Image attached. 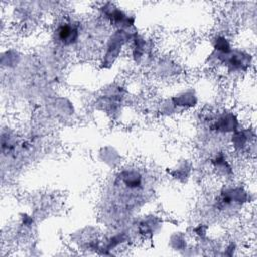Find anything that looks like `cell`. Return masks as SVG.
<instances>
[{"label": "cell", "instance_id": "6da1fadb", "mask_svg": "<svg viewBox=\"0 0 257 257\" xmlns=\"http://www.w3.org/2000/svg\"><path fill=\"white\" fill-rule=\"evenodd\" d=\"M57 39L65 45L74 43L78 38V29L75 24L71 22H63L56 28Z\"/></svg>", "mask_w": 257, "mask_h": 257}]
</instances>
